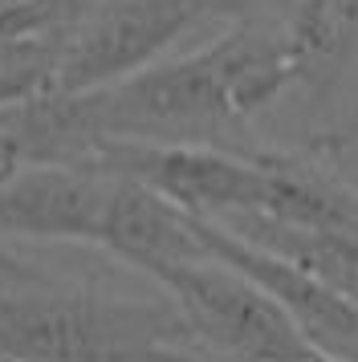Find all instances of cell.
Segmentation results:
<instances>
[{"mask_svg":"<svg viewBox=\"0 0 358 362\" xmlns=\"http://www.w3.org/2000/svg\"><path fill=\"white\" fill-rule=\"evenodd\" d=\"M289 37L236 25L212 45L155 62L90 94H53L49 131L65 163L90 167L102 143H204L269 110L297 82Z\"/></svg>","mask_w":358,"mask_h":362,"instance_id":"cell-1","label":"cell"},{"mask_svg":"<svg viewBox=\"0 0 358 362\" xmlns=\"http://www.w3.org/2000/svg\"><path fill=\"white\" fill-rule=\"evenodd\" d=\"M0 362H208L179 310L81 289L0 293Z\"/></svg>","mask_w":358,"mask_h":362,"instance_id":"cell-2","label":"cell"},{"mask_svg":"<svg viewBox=\"0 0 358 362\" xmlns=\"http://www.w3.org/2000/svg\"><path fill=\"white\" fill-rule=\"evenodd\" d=\"M155 281L208 362H301L313 354L273 297L212 257L175 264Z\"/></svg>","mask_w":358,"mask_h":362,"instance_id":"cell-3","label":"cell"},{"mask_svg":"<svg viewBox=\"0 0 358 362\" xmlns=\"http://www.w3.org/2000/svg\"><path fill=\"white\" fill-rule=\"evenodd\" d=\"M90 167L143 183L200 220L265 212L269 199V175L257 155H228L204 143H102Z\"/></svg>","mask_w":358,"mask_h":362,"instance_id":"cell-4","label":"cell"},{"mask_svg":"<svg viewBox=\"0 0 358 362\" xmlns=\"http://www.w3.org/2000/svg\"><path fill=\"white\" fill-rule=\"evenodd\" d=\"M204 0H102L57 53L53 94H90L155 66L204 17Z\"/></svg>","mask_w":358,"mask_h":362,"instance_id":"cell-5","label":"cell"},{"mask_svg":"<svg viewBox=\"0 0 358 362\" xmlns=\"http://www.w3.org/2000/svg\"><path fill=\"white\" fill-rule=\"evenodd\" d=\"M192 224L212 261L228 264V269L244 273L253 285H260L289 313V322L306 338L309 350L338 362H358V301L334 293L330 285L313 281L309 273L253 248L248 240L232 236L224 224H212V220H200V216H192Z\"/></svg>","mask_w":358,"mask_h":362,"instance_id":"cell-6","label":"cell"},{"mask_svg":"<svg viewBox=\"0 0 358 362\" xmlns=\"http://www.w3.org/2000/svg\"><path fill=\"white\" fill-rule=\"evenodd\" d=\"M114 175L74 163H25L0 183V240H69L94 245Z\"/></svg>","mask_w":358,"mask_h":362,"instance_id":"cell-7","label":"cell"},{"mask_svg":"<svg viewBox=\"0 0 358 362\" xmlns=\"http://www.w3.org/2000/svg\"><path fill=\"white\" fill-rule=\"evenodd\" d=\"M98 248L110 252L114 261L139 269L155 281L175 264L208 261V252L195 236V224L187 212H179L175 204L155 196L151 187L134 180H114Z\"/></svg>","mask_w":358,"mask_h":362,"instance_id":"cell-8","label":"cell"},{"mask_svg":"<svg viewBox=\"0 0 358 362\" xmlns=\"http://www.w3.org/2000/svg\"><path fill=\"white\" fill-rule=\"evenodd\" d=\"M212 224H224L232 236L248 240L253 248L309 273L313 281L330 285L334 293L358 301V232L293 228V224H281L260 212H241L228 220H212Z\"/></svg>","mask_w":358,"mask_h":362,"instance_id":"cell-9","label":"cell"},{"mask_svg":"<svg viewBox=\"0 0 358 362\" xmlns=\"http://www.w3.org/2000/svg\"><path fill=\"white\" fill-rule=\"evenodd\" d=\"M257 159L269 175V199L260 216H273L293 228L358 232V196L350 187H342L306 163H289L277 155H257Z\"/></svg>","mask_w":358,"mask_h":362,"instance_id":"cell-10","label":"cell"},{"mask_svg":"<svg viewBox=\"0 0 358 362\" xmlns=\"http://www.w3.org/2000/svg\"><path fill=\"white\" fill-rule=\"evenodd\" d=\"M16 4H25L33 17H37L41 33L57 37L65 45V37L74 33V29H81V21L90 17L102 0H16Z\"/></svg>","mask_w":358,"mask_h":362,"instance_id":"cell-11","label":"cell"},{"mask_svg":"<svg viewBox=\"0 0 358 362\" xmlns=\"http://www.w3.org/2000/svg\"><path fill=\"white\" fill-rule=\"evenodd\" d=\"M13 37H45V33H41L37 17H33L25 4H16V0H0V45L13 41Z\"/></svg>","mask_w":358,"mask_h":362,"instance_id":"cell-12","label":"cell"},{"mask_svg":"<svg viewBox=\"0 0 358 362\" xmlns=\"http://www.w3.org/2000/svg\"><path fill=\"white\" fill-rule=\"evenodd\" d=\"M33 285H45V277L33 264L16 261L8 248H0V293H8V289H33Z\"/></svg>","mask_w":358,"mask_h":362,"instance_id":"cell-13","label":"cell"},{"mask_svg":"<svg viewBox=\"0 0 358 362\" xmlns=\"http://www.w3.org/2000/svg\"><path fill=\"white\" fill-rule=\"evenodd\" d=\"M21 167H25V151H21V143H16L13 131L0 127V183H8Z\"/></svg>","mask_w":358,"mask_h":362,"instance_id":"cell-14","label":"cell"},{"mask_svg":"<svg viewBox=\"0 0 358 362\" xmlns=\"http://www.w3.org/2000/svg\"><path fill=\"white\" fill-rule=\"evenodd\" d=\"M244 4H289V0H204V8H244Z\"/></svg>","mask_w":358,"mask_h":362,"instance_id":"cell-15","label":"cell"},{"mask_svg":"<svg viewBox=\"0 0 358 362\" xmlns=\"http://www.w3.org/2000/svg\"><path fill=\"white\" fill-rule=\"evenodd\" d=\"M301 362H338V358H325V354H318V350H313V354H309V358H301Z\"/></svg>","mask_w":358,"mask_h":362,"instance_id":"cell-16","label":"cell"}]
</instances>
